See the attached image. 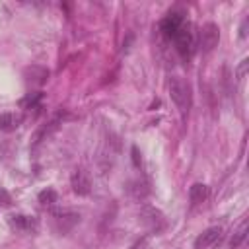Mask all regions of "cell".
I'll return each mask as SVG.
<instances>
[{
	"instance_id": "277c9868",
	"label": "cell",
	"mask_w": 249,
	"mask_h": 249,
	"mask_svg": "<svg viewBox=\"0 0 249 249\" xmlns=\"http://www.w3.org/2000/svg\"><path fill=\"white\" fill-rule=\"evenodd\" d=\"M6 220H8V226L12 230L23 231V233L37 231V228H39V220L35 216H27V214H10Z\"/></svg>"
},
{
	"instance_id": "30bf717a",
	"label": "cell",
	"mask_w": 249,
	"mask_h": 249,
	"mask_svg": "<svg viewBox=\"0 0 249 249\" xmlns=\"http://www.w3.org/2000/svg\"><path fill=\"white\" fill-rule=\"evenodd\" d=\"M21 121H23V117L18 115V113H10V111L8 113H0V130L12 132L21 124Z\"/></svg>"
},
{
	"instance_id": "6da1fadb",
	"label": "cell",
	"mask_w": 249,
	"mask_h": 249,
	"mask_svg": "<svg viewBox=\"0 0 249 249\" xmlns=\"http://www.w3.org/2000/svg\"><path fill=\"white\" fill-rule=\"evenodd\" d=\"M167 88H169V95H171L173 103L177 105V109L181 111V115H187L189 109H191V88H189V84L183 78L173 76V78H169Z\"/></svg>"
},
{
	"instance_id": "9c48e42d",
	"label": "cell",
	"mask_w": 249,
	"mask_h": 249,
	"mask_svg": "<svg viewBox=\"0 0 249 249\" xmlns=\"http://www.w3.org/2000/svg\"><path fill=\"white\" fill-rule=\"evenodd\" d=\"M220 237H222V228H220V226H210V228H206L202 233L196 235V239H195V249H208V247H212L216 241H220Z\"/></svg>"
},
{
	"instance_id": "9a60e30c",
	"label": "cell",
	"mask_w": 249,
	"mask_h": 249,
	"mask_svg": "<svg viewBox=\"0 0 249 249\" xmlns=\"http://www.w3.org/2000/svg\"><path fill=\"white\" fill-rule=\"evenodd\" d=\"M247 66H249V60H247V58H243V60H241V64H239V66H237V70H235L237 78H243V76H245V70H247Z\"/></svg>"
},
{
	"instance_id": "8992f818",
	"label": "cell",
	"mask_w": 249,
	"mask_h": 249,
	"mask_svg": "<svg viewBox=\"0 0 249 249\" xmlns=\"http://www.w3.org/2000/svg\"><path fill=\"white\" fill-rule=\"evenodd\" d=\"M70 185H72V191L80 196L89 195V191H91V179L86 169H74L70 175Z\"/></svg>"
},
{
	"instance_id": "ac0fdd59",
	"label": "cell",
	"mask_w": 249,
	"mask_h": 249,
	"mask_svg": "<svg viewBox=\"0 0 249 249\" xmlns=\"http://www.w3.org/2000/svg\"><path fill=\"white\" fill-rule=\"evenodd\" d=\"M8 202H10V196H8V193L0 189V206H4V204H8Z\"/></svg>"
},
{
	"instance_id": "e0dca14e",
	"label": "cell",
	"mask_w": 249,
	"mask_h": 249,
	"mask_svg": "<svg viewBox=\"0 0 249 249\" xmlns=\"http://www.w3.org/2000/svg\"><path fill=\"white\" fill-rule=\"evenodd\" d=\"M132 160H134V165H136V167H138L140 161H142L140 156H138V148H136V146H132Z\"/></svg>"
},
{
	"instance_id": "ba28073f",
	"label": "cell",
	"mask_w": 249,
	"mask_h": 249,
	"mask_svg": "<svg viewBox=\"0 0 249 249\" xmlns=\"http://www.w3.org/2000/svg\"><path fill=\"white\" fill-rule=\"evenodd\" d=\"M53 220L58 231H68L80 222V214L72 210H58V212H53Z\"/></svg>"
},
{
	"instance_id": "3957f363",
	"label": "cell",
	"mask_w": 249,
	"mask_h": 249,
	"mask_svg": "<svg viewBox=\"0 0 249 249\" xmlns=\"http://www.w3.org/2000/svg\"><path fill=\"white\" fill-rule=\"evenodd\" d=\"M171 41H173V45H175V49H177V53L181 54V56H191V53H193V47H195V41H193V31H191V25L185 21L181 27H179V31L171 37Z\"/></svg>"
},
{
	"instance_id": "5b68a950",
	"label": "cell",
	"mask_w": 249,
	"mask_h": 249,
	"mask_svg": "<svg viewBox=\"0 0 249 249\" xmlns=\"http://www.w3.org/2000/svg\"><path fill=\"white\" fill-rule=\"evenodd\" d=\"M218 41H220V29H218V25L212 23V21L204 23L202 29H200V49L204 53H210L218 45Z\"/></svg>"
},
{
	"instance_id": "52a82bcc",
	"label": "cell",
	"mask_w": 249,
	"mask_h": 249,
	"mask_svg": "<svg viewBox=\"0 0 249 249\" xmlns=\"http://www.w3.org/2000/svg\"><path fill=\"white\" fill-rule=\"evenodd\" d=\"M183 23H185V18H183L181 12H169V14L161 19L160 29H161V33H163L167 39H171V37L179 31V27H181Z\"/></svg>"
},
{
	"instance_id": "7a4b0ae2",
	"label": "cell",
	"mask_w": 249,
	"mask_h": 249,
	"mask_svg": "<svg viewBox=\"0 0 249 249\" xmlns=\"http://www.w3.org/2000/svg\"><path fill=\"white\" fill-rule=\"evenodd\" d=\"M138 220H140V224H142L150 233H161V231L167 228V218H165V214H163L160 208L152 206V204H144V206L140 208Z\"/></svg>"
},
{
	"instance_id": "7c38bea8",
	"label": "cell",
	"mask_w": 249,
	"mask_h": 249,
	"mask_svg": "<svg viewBox=\"0 0 249 249\" xmlns=\"http://www.w3.org/2000/svg\"><path fill=\"white\" fill-rule=\"evenodd\" d=\"M245 237H247V222H241L239 228L233 231V235L230 239V249H237L245 241Z\"/></svg>"
},
{
	"instance_id": "5bb4252c",
	"label": "cell",
	"mask_w": 249,
	"mask_h": 249,
	"mask_svg": "<svg viewBox=\"0 0 249 249\" xmlns=\"http://www.w3.org/2000/svg\"><path fill=\"white\" fill-rule=\"evenodd\" d=\"M41 97H43V93H41V91H37V93H29L27 97H23V99L19 101V105H21L23 109L37 107V105H39V101H41Z\"/></svg>"
},
{
	"instance_id": "2e32d148",
	"label": "cell",
	"mask_w": 249,
	"mask_h": 249,
	"mask_svg": "<svg viewBox=\"0 0 249 249\" xmlns=\"http://www.w3.org/2000/svg\"><path fill=\"white\" fill-rule=\"evenodd\" d=\"M239 37H241V39L247 37V18L243 19V23H241V27H239Z\"/></svg>"
},
{
	"instance_id": "8fae6325",
	"label": "cell",
	"mask_w": 249,
	"mask_h": 249,
	"mask_svg": "<svg viewBox=\"0 0 249 249\" xmlns=\"http://www.w3.org/2000/svg\"><path fill=\"white\" fill-rule=\"evenodd\" d=\"M208 196V187L204 183H193L191 189H189V198L193 204H200L204 202Z\"/></svg>"
},
{
	"instance_id": "4fadbf2b",
	"label": "cell",
	"mask_w": 249,
	"mask_h": 249,
	"mask_svg": "<svg viewBox=\"0 0 249 249\" xmlns=\"http://www.w3.org/2000/svg\"><path fill=\"white\" fill-rule=\"evenodd\" d=\"M39 202L43 204V206H53L54 202H56V198H58V195H56V191L54 189H51V187H47V189H43L41 193H39Z\"/></svg>"
}]
</instances>
